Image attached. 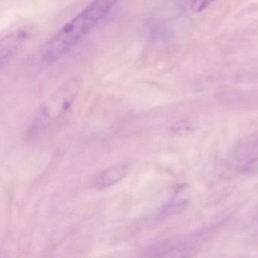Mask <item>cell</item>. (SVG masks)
Returning <instances> with one entry per match:
<instances>
[{
  "label": "cell",
  "mask_w": 258,
  "mask_h": 258,
  "mask_svg": "<svg viewBox=\"0 0 258 258\" xmlns=\"http://www.w3.org/2000/svg\"><path fill=\"white\" fill-rule=\"evenodd\" d=\"M116 3L117 0L92 1L46 43L42 49V59L51 63L62 57L108 16Z\"/></svg>",
  "instance_id": "cell-1"
},
{
  "label": "cell",
  "mask_w": 258,
  "mask_h": 258,
  "mask_svg": "<svg viewBox=\"0 0 258 258\" xmlns=\"http://www.w3.org/2000/svg\"><path fill=\"white\" fill-rule=\"evenodd\" d=\"M127 173L128 166L126 164H117L108 167L93 178L92 187L96 189H105L122 180Z\"/></svg>",
  "instance_id": "cell-4"
},
{
  "label": "cell",
  "mask_w": 258,
  "mask_h": 258,
  "mask_svg": "<svg viewBox=\"0 0 258 258\" xmlns=\"http://www.w3.org/2000/svg\"><path fill=\"white\" fill-rule=\"evenodd\" d=\"M215 0H194L191 4V9L194 13H199L205 10L208 6L211 5Z\"/></svg>",
  "instance_id": "cell-5"
},
{
  "label": "cell",
  "mask_w": 258,
  "mask_h": 258,
  "mask_svg": "<svg viewBox=\"0 0 258 258\" xmlns=\"http://www.w3.org/2000/svg\"><path fill=\"white\" fill-rule=\"evenodd\" d=\"M81 87V80L72 77L40 107L28 131L30 138H37L48 132L64 117L75 102Z\"/></svg>",
  "instance_id": "cell-2"
},
{
  "label": "cell",
  "mask_w": 258,
  "mask_h": 258,
  "mask_svg": "<svg viewBox=\"0 0 258 258\" xmlns=\"http://www.w3.org/2000/svg\"><path fill=\"white\" fill-rule=\"evenodd\" d=\"M29 37V32L26 28H19L10 33L1 40L0 46V61L1 67L4 69L10 64L13 57L17 54L19 49L22 47L24 43Z\"/></svg>",
  "instance_id": "cell-3"
}]
</instances>
